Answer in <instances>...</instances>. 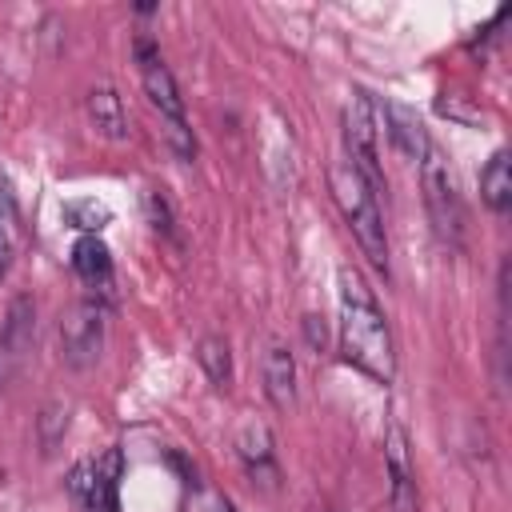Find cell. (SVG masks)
Returning <instances> with one entry per match:
<instances>
[{
    "label": "cell",
    "instance_id": "17",
    "mask_svg": "<svg viewBox=\"0 0 512 512\" xmlns=\"http://www.w3.org/2000/svg\"><path fill=\"white\" fill-rule=\"evenodd\" d=\"M64 220H68L72 228H80L84 236H96V232L112 220V212H108V204H100V200H72V204H64Z\"/></svg>",
    "mask_w": 512,
    "mask_h": 512
},
{
    "label": "cell",
    "instance_id": "1",
    "mask_svg": "<svg viewBox=\"0 0 512 512\" xmlns=\"http://www.w3.org/2000/svg\"><path fill=\"white\" fill-rule=\"evenodd\" d=\"M336 304H340V352L352 368L372 376L376 384H392L396 376V344L384 308L376 304L372 288L360 272L340 268L336 272Z\"/></svg>",
    "mask_w": 512,
    "mask_h": 512
},
{
    "label": "cell",
    "instance_id": "22",
    "mask_svg": "<svg viewBox=\"0 0 512 512\" xmlns=\"http://www.w3.org/2000/svg\"><path fill=\"white\" fill-rule=\"evenodd\" d=\"M220 512H236V504H232V500L224 496V500H220Z\"/></svg>",
    "mask_w": 512,
    "mask_h": 512
},
{
    "label": "cell",
    "instance_id": "3",
    "mask_svg": "<svg viewBox=\"0 0 512 512\" xmlns=\"http://www.w3.org/2000/svg\"><path fill=\"white\" fill-rule=\"evenodd\" d=\"M136 52V68H140V84H144V96L152 104V112L160 116V132H164V144L172 148L176 160H196V136H192V124H188V112H184V96L176 88V76L172 68L164 64L160 48L152 44V36H136L132 44Z\"/></svg>",
    "mask_w": 512,
    "mask_h": 512
},
{
    "label": "cell",
    "instance_id": "19",
    "mask_svg": "<svg viewBox=\"0 0 512 512\" xmlns=\"http://www.w3.org/2000/svg\"><path fill=\"white\" fill-rule=\"evenodd\" d=\"M148 216H152V228L156 232H168L172 236V212H168V200L160 192H148Z\"/></svg>",
    "mask_w": 512,
    "mask_h": 512
},
{
    "label": "cell",
    "instance_id": "13",
    "mask_svg": "<svg viewBox=\"0 0 512 512\" xmlns=\"http://www.w3.org/2000/svg\"><path fill=\"white\" fill-rule=\"evenodd\" d=\"M236 448H240V460H244L248 476L272 488V484H276V460H272V436H268V428H264V424H256V420H252V424H244V428H240Z\"/></svg>",
    "mask_w": 512,
    "mask_h": 512
},
{
    "label": "cell",
    "instance_id": "8",
    "mask_svg": "<svg viewBox=\"0 0 512 512\" xmlns=\"http://www.w3.org/2000/svg\"><path fill=\"white\" fill-rule=\"evenodd\" d=\"M372 104H376V128L392 140V148L404 156V160H424L428 156V148H432V140H428V128L420 124V116L412 112V108H404V104H392V100H376L372 96Z\"/></svg>",
    "mask_w": 512,
    "mask_h": 512
},
{
    "label": "cell",
    "instance_id": "2",
    "mask_svg": "<svg viewBox=\"0 0 512 512\" xmlns=\"http://www.w3.org/2000/svg\"><path fill=\"white\" fill-rule=\"evenodd\" d=\"M328 188H332V200L352 232V240L360 244L364 260L388 280L392 272V260H388V232H384V212H380V200H376V188L360 176V168L340 156L328 164Z\"/></svg>",
    "mask_w": 512,
    "mask_h": 512
},
{
    "label": "cell",
    "instance_id": "20",
    "mask_svg": "<svg viewBox=\"0 0 512 512\" xmlns=\"http://www.w3.org/2000/svg\"><path fill=\"white\" fill-rule=\"evenodd\" d=\"M304 336H308V344L316 352L324 348V324H320V316H304Z\"/></svg>",
    "mask_w": 512,
    "mask_h": 512
},
{
    "label": "cell",
    "instance_id": "16",
    "mask_svg": "<svg viewBox=\"0 0 512 512\" xmlns=\"http://www.w3.org/2000/svg\"><path fill=\"white\" fill-rule=\"evenodd\" d=\"M196 360H200L204 376L212 380V388H228V384H232V348H228L224 336H216V332L200 336V344H196Z\"/></svg>",
    "mask_w": 512,
    "mask_h": 512
},
{
    "label": "cell",
    "instance_id": "5",
    "mask_svg": "<svg viewBox=\"0 0 512 512\" xmlns=\"http://www.w3.org/2000/svg\"><path fill=\"white\" fill-rule=\"evenodd\" d=\"M344 128V156L360 168V176L372 188H384V172H380V128H376V104L364 88L352 92V100L344 104L340 116Z\"/></svg>",
    "mask_w": 512,
    "mask_h": 512
},
{
    "label": "cell",
    "instance_id": "4",
    "mask_svg": "<svg viewBox=\"0 0 512 512\" xmlns=\"http://www.w3.org/2000/svg\"><path fill=\"white\" fill-rule=\"evenodd\" d=\"M420 192H424V208H428L436 240L448 248H460L464 244V204H460V192H456L448 164L436 148H428V156L420 160Z\"/></svg>",
    "mask_w": 512,
    "mask_h": 512
},
{
    "label": "cell",
    "instance_id": "15",
    "mask_svg": "<svg viewBox=\"0 0 512 512\" xmlns=\"http://www.w3.org/2000/svg\"><path fill=\"white\" fill-rule=\"evenodd\" d=\"M72 268H76V276L84 284L108 288L112 284V252H108V244L100 236H80L72 244Z\"/></svg>",
    "mask_w": 512,
    "mask_h": 512
},
{
    "label": "cell",
    "instance_id": "10",
    "mask_svg": "<svg viewBox=\"0 0 512 512\" xmlns=\"http://www.w3.org/2000/svg\"><path fill=\"white\" fill-rule=\"evenodd\" d=\"M264 396L276 412H288L296 404V360L284 340H268L264 348Z\"/></svg>",
    "mask_w": 512,
    "mask_h": 512
},
{
    "label": "cell",
    "instance_id": "6",
    "mask_svg": "<svg viewBox=\"0 0 512 512\" xmlns=\"http://www.w3.org/2000/svg\"><path fill=\"white\" fill-rule=\"evenodd\" d=\"M120 476H124V452L112 444L96 460H80L68 472V492L88 512H120Z\"/></svg>",
    "mask_w": 512,
    "mask_h": 512
},
{
    "label": "cell",
    "instance_id": "12",
    "mask_svg": "<svg viewBox=\"0 0 512 512\" xmlns=\"http://www.w3.org/2000/svg\"><path fill=\"white\" fill-rule=\"evenodd\" d=\"M32 336H36V300H32L28 292H16V296L8 300L4 320H0V352L16 360V356L28 352Z\"/></svg>",
    "mask_w": 512,
    "mask_h": 512
},
{
    "label": "cell",
    "instance_id": "11",
    "mask_svg": "<svg viewBox=\"0 0 512 512\" xmlns=\"http://www.w3.org/2000/svg\"><path fill=\"white\" fill-rule=\"evenodd\" d=\"M84 112H88V124H92L96 136H104L112 144L128 140V112H124V100H120L116 88H108V84L92 88L84 96Z\"/></svg>",
    "mask_w": 512,
    "mask_h": 512
},
{
    "label": "cell",
    "instance_id": "7",
    "mask_svg": "<svg viewBox=\"0 0 512 512\" xmlns=\"http://www.w3.org/2000/svg\"><path fill=\"white\" fill-rule=\"evenodd\" d=\"M104 348V304L84 296L60 316V356L68 368H92Z\"/></svg>",
    "mask_w": 512,
    "mask_h": 512
},
{
    "label": "cell",
    "instance_id": "18",
    "mask_svg": "<svg viewBox=\"0 0 512 512\" xmlns=\"http://www.w3.org/2000/svg\"><path fill=\"white\" fill-rule=\"evenodd\" d=\"M36 432H40V448L52 452L68 432V408L64 404H44V412L36 420Z\"/></svg>",
    "mask_w": 512,
    "mask_h": 512
},
{
    "label": "cell",
    "instance_id": "14",
    "mask_svg": "<svg viewBox=\"0 0 512 512\" xmlns=\"http://www.w3.org/2000/svg\"><path fill=\"white\" fill-rule=\"evenodd\" d=\"M480 200L488 204V212L496 216H508L512 208V164H508V152L496 148L480 172Z\"/></svg>",
    "mask_w": 512,
    "mask_h": 512
},
{
    "label": "cell",
    "instance_id": "21",
    "mask_svg": "<svg viewBox=\"0 0 512 512\" xmlns=\"http://www.w3.org/2000/svg\"><path fill=\"white\" fill-rule=\"evenodd\" d=\"M8 264H12V240H8V228L0 224V276L8 272Z\"/></svg>",
    "mask_w": 512,
    "mask_h": 512
},
{
    "label": "cell",
    "instance_id": "9",
    "mask_svg": "<svg viewBox=\"0 0 512 512\" xmlns=\"http://www.w3.org/2000/svg\"><path fill=\"white\" fill-rule=\"evenodd\" d=\"M384 468H388L392 512H416V472L408 456V432L396 420H388V432H384Z\"/></svg>",
    "mask_w": 512,
    "mask_h": 512
}]
</instances>
